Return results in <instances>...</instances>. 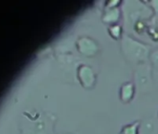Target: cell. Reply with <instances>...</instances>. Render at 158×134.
Listing matches in <instances>:
<instances>
[{"label":"cell","instance_id":"8fae6325","mask_svg":"<svg viewBox=\"0 0 158 134\" xmlns=\"http://www.w3.org/2000/svg\"><path fill=\"white\" fill-rule=\"evenodd\" d=\"M147 4L152 9V12L155 13L156 15H158V0H153V1H150Z\"/></svg>","mask_w":158,"mask_h":134},{"label":"cell","instance_id":"8992f818","mask_svg":"<svg viewBox=\"0 0 158 134\" xmlns=\"http://www.w3.org/2000/svg\"><path fill=\"white\" fill-rule=\"evenodd\" d=\"M122 17H123V12H122V9L120 7L108 8V9L104 10L102 20L104 23H106L110 26V25L118 23Z\"/></svg>","mask_w":158,"mask_h":134},{"label":"cell","instance_id":"3957f363","mask_svg":"<svg viewBox=\"0 0 158 134\" xmlns=\"http://www.w3.org/2000/svg\"><path fill=\"white\" fill-rule=\"evenodd\" d=\"M153 72L152 65L147 62L137 65V68L134 71V84L137 90L140 93H145L150 91L152 88Z\"/></svg>","mask_w":158,"mask_h":134},{"label":"cell","instance_id":"52a82bcc","mask_svg":"<svg viewBox=\"0 0 158 134\" xmlns=\"http://www.w3.org/2000/svg\"><path fill=\"white\" fill-rule=\"evenodd\" d=\"M137 89L132 81L125 82L119 90V98L120 101L123 103H129L131 101H133L135 94H136Z\"/></svg>","mask_w":158,"mask_h":134},{"label":"cell","instance_id":"9c48e42d","mask_svg":"<svg viewBox=\"0 0 158 134\" xmlns=\"http://www.w3.org/2000/svg\"><path fill=\"white\" fill-rule=\"evenodd\" d=\"M139 126H140V121L139 120L125 125L121 129V134H139Z\"/></svg>","mask_w":158,"mask_h":134},{"label":"cell","instance_id":"7c38bea8","mask_svg":"<svg viewBox=\"0 0 158 134\" xmlns=\"http://www.w3.org/2000/svg\"><path fill=\"white\" fill-rule=\"evenodd\" d=\"M153 78L158 81V71H153Z\"/></svg>","mask_w":158,"mask_h":134},{"label":"cell","instance_id":"5b68a950","mask_svg":"<svg viewBox=\"0 0 158 134\" xmlns=\"http://www.w3.org/2000/svg\"><path fill=\"white\" fill-rule=\"evenodd\" d=\"M75 47L77 51L81 55L90 58L96 56L100 52L99 43L90 36H79L76 39Z\"/></svg>","mask_w":158,"mask_h":134},{"label":"cell","instance_id":"277c9868","mask_svg":"<svg viewBox=\"0 0 158 134\" xmlns=\"http://www.w3.org/2000/svg\"><path fill=\"white\" fill-rule=\"evenodd\" d=\"M76 77L81 87L85 90H92L97 82V75L91 66L81 64L76 70Z\"/></svg>","mask_w":158,"mask_h":134},{"label":"cell","instance_id":"6da1fadb","mask_svg":"<svg viewBox=\"0 0 158 134\" xmlns=\"http://www.w3.org/2000/svg\"><path fill=\"white\" fill-rule=\"evenodd\" d=\"M121 9L124 18V28L128 33L134 32L139 23H145V20L151 19L153 15L152 9L147 3L137 0L123 2Z\"/></svg>","mask_w":158,"mask_h":134},{"label":"cell","instance_id":"30bf717a","mask_svg":"<svg viewBox=\"0 0 158 134\" xmlns=\"http://www.w3.org/2000/svg\"><path fill=\"white\" fill-rule=\"evenodd\" d=\"M149 61L151 62L153 71H158V48L151 51L149 56Z\"/></svg>","mask_w":158,"mask_h":134},{"label":"cell","instance_id":"ba28073f","mask_svg":"<svg viewBox=\"0 0 158 134\" xmlns=\"http://www.w3.org/2000/svg\"><path fill=\"white\" fill-rule=\"evenodd\" d=\"M108 34L112 38H114L115 40H121L123 36L125 35L124 27L119 23L110 25V26H108Z\"/></svg>","mask_w":158,"mask_h":134},{"label":"cell","instance_id":"7a4b0ae2","mask_svg":"<svg viewBox=\"0 0 158 134\" xmlns=\"http://www.w3.org/2000/svg\"><path fill=\"white\" fill-rule=\"evenodd\" d=\"M121 50L126 60L136 65L147 62L151 53L149 45L125 34L121 39Z\"/></svg>","mask_w":158,"mask_h":134}]
</instances>
